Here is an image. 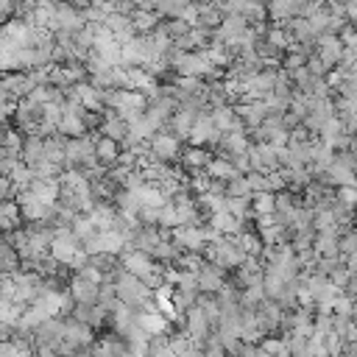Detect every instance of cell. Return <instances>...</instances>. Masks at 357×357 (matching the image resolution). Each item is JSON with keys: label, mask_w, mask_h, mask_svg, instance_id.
<instances>
[{"label": "cell", "mask_w": 357, "mask_h": 357, "mask_svg": "<svg viewBox=\"0 0 357 357\" xmlns=\"http://www.w3.org/2000/svg\"><path fill=\"white\" fill-rule=\"evenodd\" d=\"M354 251H357V234H354V229L340 231L337 234V254L340 257H351Z\"/></svg>", "instance_id": "obj_28"}, {"label": "cell", "mask_w": 357, "mask_h": 357, "mask_svg": "<svg viewBox=\"0 0 357 357\" xmlns=\"http://www.w3.org/2000/svg\"><path fill=\"white\" fill-rule=\"evenodd\" d=\"M184 6H187V0H153V11L159 17H181Z\"/></svg>", "instance_id": "obj_26"}, {"label": "cell", "mask_w": 357, "mask_h": 357, "mask_svg": "<svg viewBox=\"0 0 357 357\" xmlns=\"http://www.w3.org/2000/svg\"><path fill=\"white\" fill-rule=\"evenodd\" d=\"M226 195L229 198H243V195H251V187L245 181V176H234L226 181Z\"/></svg>", "instance_id": "obj_31"}, {"label": "cell", "mask_w": 357, "mask_h": 357, "mask_svg": "<svg viewBox=\"0 0 357 357\" xmlns=\"http://www.w3.org/2000/svg\"><path fill=\"white\" fill-rule=\"evenodd\" d=\"M321 337H324V349H326V357H337V351L343 349V337H340V332L329 329V332H324Z\"/></svg>", "instance_id": "obj_32"}, {"label": "cell", "mask_w": 357, "mask_h": 357, "mask_svg": "<svg viewBox=\"0 0 357 357\" xmlns=\"http://www.w3.org/2000/svg\"><path fill=\"white\" fill-rule=\"evenodd\" d=\"M159 14L151 8V11H142V8H137V11H131V25H134V31L137 33H151L156 25H159Z\"/></svg>", "instance_id": "obj_19"}, {"label": "cell", "mask_w": 357, "mask_h": 357, "mask_svg": "<svg viewBox=\"0 0 357 357\" xmlns=\"http://www.w3.org/2000/svg\"><path fill=\"white\" fill-rule=\"evenodd\" d=\"M181 145H184V142H178L173 134L156 131V134L148 139V153H145V159L151 156V159H159V162H165V165H178V151H181Z\"/></svg>", "instance_id": "obj_2"}, {"label": "cell", "mask_w": 357, "mask_h": 357, "mask_svg": "<svg viewBox=\"0 0 357 357\" xmlns=\"http://www.w3.org/2000/svg\"><path fill=\"white\" fill-rule=\"evenodd\" d=\"M78 251H81V240L70 231V226L56 229V234H53V240H50V245H47V254H50L59 265H67Z\"/></svg>", "instance_id": "obj_3"}, {"label": "cell", "mask_w": 357, "mask_h": 357, "mask_svg": "<svg viewBox=\"0 0 357 357\" xmlns=\"http://www.w3.org/2000/svg\"><path fill=\"white\" fill-rule=\"evenodd\" d=\"M335 201L340 209L354 212V201H357V190L354 187H335Z\"/></svg>", "instance_id": "obj_29"}, {"label": "cell", "mask_w": 357, "mask_h": 357, "mask_svg": "<svg viewBox=\"0 0 357 357\" xmlns=\"http://www.w3.org/2000/svg\"><path fill=\"white\" fill-rule=\"evenodd\" d=\"M226 276H229V271H223V268H218V265L204 259L201 268L195 271V284H198L201 293H218L220 284L226 282Z\"/></svg>", "instance_id": "obj_7"}, {"label": "cell", "mask_w": 357, "mask_h": 357, "mask_svg": "<svg viewBox=\"0 0 357 357\" xmlns=\"http://www.w3.org/2000/svg\"><path fill=\"white\" fill-rule=\"evenodd\" d=\"M56 3H61V0H36V6H47V8H53Z\"/></svg>", "instance_id": "obj_41"}, {"label": "cell", "mask_w": 357, "mask_h": 357, "mask_svg": "<svg viewBox=\"0 0 357 357\" xmlns=\"http://www.w3.org/2000/svg\"><path fill=\"white\" fill-rule=\"evenodd\" d=\"M337 357H357V343H343V349L337 351Z\"/></svg>", "instance_id": "obj_38"}, {"label": "cell", "mask_w": 357, "mask_h": 357, "mask_svg": "<svg viewBox=\"0 0 357 357\" xmlns=\"http://www.w3.org/2000/svg\"><path fill=\"white\" fill-rule=\"evenodd\" d=\"M209 156H212V151H209V148H201V145H190V142H184V145H181V151H178V167H181L187 176H190V173H198V170H204V167H206Z\"/></svg>", "instance_id": "obj_6"}, {"label": "cell", "mask_w": 357, "mask_h": 357, "mask_svg": "<svg viewBox=\"0 0 357 357\" xmlns=\"http://www.w3.org/2000/svg\"><path fill=\"white\" fill-rule=\"evenodd\" d=\"M251 209L254 215H271L273 212V192H251Z\"/></svg>", "instance_id": "obj_25"}, {"label": "cell", "mask_w": 357, "mask_h": 357, "mask_svg": "<svg viewBox=\"0 0 357 357\" xmlns=\"http://www.w3.org/2000/svg\"><path fill=\"white\" fill-rule=\"evenodd\" d=\"M340 53H343V42L335 36V33H324L315 39V56L332 70L337 61H340Z\"/></svg>", "instance_id": "obj_9"}, {"label": "cell", "mask_w": 357, "mask_h": 357, "mask_svg": "<svg viewBox=\"0 0 357 357\" xmlns=\"http://www.w3.org/2000/svg\"><path fill=\"white\" fill-rule=\"evenodd\" d=\"M8 337H11V324L0 321V340H8Z\"/></svg>", "instance_id": "obj_40"}, {"label": "cell", "mask_w": 357, "mask_h": 357, "mask_svg": "<svg viewBox=\"0 0 357 357\" xmlns=\"http://www.w3.org/2000/svg\"><path fill=\"white\" fill-rule=\"evenodd\" d=\"M117 153H120V145H117L114 139H109V137H103V134L95 137V162H98L100 170L112 167V165L117 162Z\"/></svg>", "instance_id": "obj_13"}, {"label": "cell", "mask_w": 357, "mask_h": 357, "mask_svg": "<svg viewBox=\"0 0 357 357\" xmlns=\"http://www.w3.org/2000/svg\"><path fill=\"white\" fill-rule=\"evenodd\" d=\"M14 195H17V190H14V184L8 181V176H0V201L14 198Z\"/></svg>", "instance_id": "obj_36"}, {"label": "cell", "mask_w": 357, "mask_h": 357, "mask_svg": "<svg viewBox=\"0 0 357 357\" xmlns=\"http://www.w3.org/2000/svg\"><path fill=\"white\" fill-rule=\"evenodd\" d=\"M103 28L117 39V42H126V39H131L137 31H134V25H131V17L128 14H120V11H109L106 17H103Z\"/></svg>", "instance_id": "obj_11"}, {"label": "cell", "mask_w": 357, "mask_h": 357, "mask_svg": "<svg viewBox=\"0 0 357 357\" xmlns=\"http://www.w3.org/2000/svg\"><path fill=\"white\" fill-rule=\"evenodd\" d=\"M226 212L234 215L237 220H251V218H257L254 209H251V195H243V198H229V195H226Z\"/></svg>", "instance_id": "obj_20"}, {"label": "cell", "mask_w": 357, "mask_h": 357, "mask_svg": "<svg viewBox=\"0 0 357 357\" xmlns=\"http://www.w3.org/2000/svg\"><path fill=\"white\" fill-rule=\"evenodd\" d=\"M67 290L75 298V304H95L98 301V284L89 282V279H84L81 273H73L67 279Z\"/></svg>", "instance_id": "obj_10"}, {"label": "cell", "mask_w": 357, "mask_h": 357, "mask_svg": "<svg viewBox=\"0 0 357 357\" xmlns=\"http://www.w3.org/2000/svg\"><path fill=\"white\" fill-rule=\"evenodd\" d=\"M337 39L343 42V47H357V31H354V22H346V25L337 31Z\"/></svg>", "instance_id": "obj_34"}, {"label": "cell", "mask_w": 357, "mask_h": 357, "mask_svg": "<svg viewBox=\"0 0 357 357\" xmlns=\"http://www.w3.org/2000/svg\"><path fill=\"white\" fill-rule=\"evenodd\" d=\"M170 240H173V245H178L181 251H192V254H201L204 245H206L198 226H176V229H170Z\"/></svg>", "instance_id": "obj_8"}, {"label": "cell", "mask_w": 357, "mask_h": 357, "mask_svg": "<svg viewBox=\"0 0 357 357\" xmlns=\"http://www.w3.org/2000/svg\"><path fill=\"white\" fill-rule=\"evenodd\" d=\"M56 134L73 139V137H84L86 128H84V123H81L78 114H73V112H61V117H59V123H56Z\"/></svg>", "instance_id": "obj_16"}, {"label": "cell", "mask_w": 357, "mask_h": 357, "mask_svg": "<svg viewBox=\"0 0 357 357\" xmlns=\"http://www.w3.org/2000/svg\"><path fill=\"white\" fill-rule=\"evenodd\" d=\"M42 142L45 139L39 134H25L22 137V148H20V162L31 167L36 159H42Z\"/></svg>", "instance_id": "obj_17"}, {"label": "cell", "mask_w": 357, "mask_h": 357, "mask_svg": "<svg viewBox=\"0 0 357 357\" xmlns=\"http://www.w3.org/2000/svg\"><path fill=\"white\" fill-rule=\"evenodd\" d=\"M265 178H268V190H271V192H279V190H284V187H287V184H284V176H282L279 170L265 173Z\"/></svg>", "instance_id": "obj_35"}, {"label": "cell", "mask_w": 357, "mask_h": 357, "mask_svg": "<svg viewBox=\"0 0 357 357\" xmlns=\"http://www.w3.org/2000/svg\"><path fill=\"white\" fill-rule=\"evenodd\" d=\"M209 70H212V64H209V59H206V53H204V50L181 53V59H178V61H176V67H173V73H176V75H192V78H204Z\"/></svg>", "instance_id": "obj_5"}, {"label": "cell", "mask_w": 357, "mask_h": 357, "mask_svg": "<svg viewBox=\"0 0 357 357\" xmlns=\"http://www.w3.org/2000/svg\"><path fill=\"white\" fill-rule=\"evenodd\" d=\"M36 31L33 25H25L20 20H6L0 22V53H14L22 47H31L36 42Z\"/></svg>", "instance_id": "obj_1"}, {"label": "cell", "mask_w": 357, "mask_h": 357, "mask_svg": "<svg viewBox=\"0 0 357 357\" xmlns=\"http://www.w3.org/2000/svg\"><path fill=\"white\" fill-rule=\"evenodd\" d=\"M209 332H212V321L206 318V312L198 307V304H192L190 310H184V335L192 340V343H204L206 337H209Z\"/></svg>", "instance_id": "obj_4"}, {"label": "cell", "mask_w": 357, "mask_h": 357, "mask_svg": "<svg viewBox=\"0 0 357 357\" xmlns=\"http://www.w3.org/2000/svg\"><path fill=\"white\" fill-rule=\"evenodd\" d=\"M20 271V257H17V248L0 237V273H14Z\"/></svg>", "instance_id": "obj_23"}, {"label": "cell", "mask_w": 357, "mask_h": 357, "mask_svg": "<svg viewBox=\"0 0 357 357\" xmlns=\"http://www.w3.org/2000/svg\"><path fill=\"white\" fill-rule=\"evenodd\" d=\"M28 192H31L36 201L53 204V201H56V195H59V181H56V178H31Z\"/></svg>", "instance_id": "obj_15"}, {"label": "cell", "mask_w": 357, "mask_h": 357, "mask_svg": "<svg viewBox=\"0 0 357 357\" xmlns=\"http://www.w3.org/2000/svg\"><path fill=\"white\" fill-rule=\"evenodd\" d=\"M245 181H248L251 192H265V190H268V178H265V173L248 170V173H245ZM268 192H271V190H268Z\"/></svg>", "instance_id": "obj_33"}, {"label": "cell", "mask_w": 357, "mask_h": 357, "mask_svg": "<svg viewBox=\"0 0 357 357\" xmlns=\"http://www.w3.org/2000/svg\"><path fill=\"white\" fill-rule=\"evenodd\" d=\"M70 6H75V8H84V6H89V0H67Z\"/></svg>", "instance_id": "obj_42"}, {"label": "cell", "mask_w": 357, "mask_h": 357, "mask_svg": "<svg viewBox=\"0 0 357 357\" xmlns=\"http://www.w3.org/2000/svg\"><path fill=\"white\" fill-rule=\"evenodd\" d=\"M31 178H33V173H31V167H25L22 162L8 173V181L14 184V190H28V184H31Z\"/></svg>", "instance_id": "obj_27"}, {"label": "cell", "mask_w": 357, "mask_h": 357, "mask_svg": "<svg viewBox=\"0 0 357 357\" xmlns=\"http://www.w3.org/2000/svg\"><path fill=\"white\" fill-rule=\"evenodd\" d=\"M156 226H162V229H176V226H178V215H176V206H173L170 201H165V204L159 206V220H156Z\"/></svg>", "instance_id": "obj_30"}, {"label": "cell", "mask_w": 357, "mask_h": 357, "mask_svg": "<svg viewBox=\"0 0 357 357\" xmlns=\"http://www.w3.org/2000/svg\"><path fill=\"white\" fill-rule=\"evenodd\" d=\"M70 315H73L75 321L92 326V329H100V326H106V315H109V312H106L100 304H75Z\"/></svg>", "instance_id": "obj_12"}, {"label": "cell", "mask_w": 357, "mask_h": 357, "mask_svg": "<svg viewBox=\"0 0 357 357\" xmlns=\"http://www.w3.org/2000/svg\"><path fill=\"white\" fill-rule=\"evenodd\" d=\"M11 20V0H0V22Z\"/></svg>", "instance_id": "obj_39"}, {"label": "cell", "mask_w": 357, "mask_h": 357, "mask_svg": "<svg viewBox=\"0 0 357 357\" xmlns=\"http://www.w3.org/2000/svg\"><path fill=\"white\" fill-rule=\"evenodd\" d=\"M204 173H206L209 178H220V181H229V178L240 176L223 153H212V156H209V162H206V167H204Z\"/></svg>", "instance_id": "obj_14"}, {"label": "cell", "mask_w": 357, "mask_h": 357, "mask_svg": "<svg viewBox=\"0 0 357 357\" xmlns=\"http://www.w3.org/2000/svg\"><path fill=\"white\" fill-rule=\"evenodd\" d=\"M209 120H212V126L223 134V131L231 128V123H234L237 117H234V109H231V106H218V109H209Z\"/></svg>", "instance_id": "obj_24"}, {"label": "cell", "mask_w": 357, "mask_h": 357, "mask_svg": "<svg viewBox=\"0 0 357 357\" xmlns=\"http://www.w3.org/2000/svg\"><path fill=\"white\" fill-rule=\"evenodd\" d=\"M206 220H209V223H212V226H215L220 234H226V237H234V234L243 229V226H240V220H237L234 215H229L226 209H223V212H215V215H209Z\"/></svg>", "instance_id": "obj_18"}, {"label": "cell", "mask_w": 357, "mask_h": 357, "mask_svg": "<svg viewBox=\"0 0 357 357\" xmlns=\"http://www.w3.org/2000/svg\"><path fill=\"white\" fill-rule=\"evenodd\" d=\"M220 11L215 6H201L198 3V17H195V25L192 28H204V31H215L220 25Z\"/></svg>", "instance_id": "obj_21"}, {"label": "cell", "mask_w": 357, "mask_h": 357, "mask_svg": "<svg viewBox=\"0 0 357 357\" xmlns=\"http://www.w3.org/2000/svg\"><path fill=\"white\" fill-rule=\"evenodd\" d=\"M343 20L346 22H354L357 20V0H346L343 3Z\"/></svg>", "instance_id": "obj_37"}, {"label": "cell", "mask_w": 357, "mask_h": 357, "mask_svg": "<svg viewBox=\"0 0 357 357\" xmlns=\"http://www.w3.org/2000/svg\"><path fill=\"white\" fill-rule=\"evenodd\" d=\"M70 231L84 243V240H89V237L98 231V223H95V218H92V215H75V218H73V223H70Z\"/></svg>", "instance_id": "obj_22"}]
</instances>
